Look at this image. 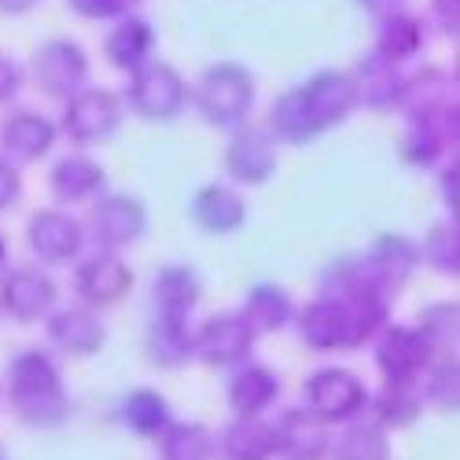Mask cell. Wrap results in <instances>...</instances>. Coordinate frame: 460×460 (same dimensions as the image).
Masks as SVG:
<instances>
[{"mask_svg": "<svg viewBox=\"0 0 460 460\" xmlns=\"http://www.w3.org/2000/svg\"><path fill=\"white\" fill-rule=\"evenodd\" d=\"M8 398L12 412L30 428H59L70 412L63 376L41 350H22L8 361Z\"/></svg>", "mask_w": 460, "mask_h": 460, "instance_id": "6da1fadb", "label": "cell"}, {"mask_svg": "<svg viewBox=\"0 0 460 460\" xmlns=\"http://www.w3.org/2000/svg\"><path fill=\"white\" fill-rule=\"evenodd\" d=\"M196 107L210 126H221V129L243 126L254 107V74L240 63L210 66L196 85Z\"/></svg>", "mask_w": 460, "mask_h": 460, "instance_id": "7a4b0ae2", "label": "cell"}, {"mask_svg": "<svg viewBox=\"0 0 460 460\" xmlns=\"http://www.w3.org/2000/svg\"><path fill=\"white\" fill-rule=\"evenodd\" d=\"M126 103H129V111H137L147 122H170L188 103V85L170 63L147 59L144 66H137L129 74Z\"/></svg>", "mask_w": 460, "mask_h": 460, "instance_id": "3957f363", "label": "cell"}, {"mask_svg": "<svg viewBox=\"0 0 460 460\" xmlns=\"http://www.w3.org/2000/svg\"><path fill=\"white\" fill-rule=\"evenodd\" d=\"M368 398L365 379L350 368H321L305 383V409L324 424H350L368 409Z\"/></svg>", "mask_w": 460, "mask_h": 460, "instance_id": "277c9868", "label": "cell"}, {"mask_svg": "<svg viewBox=\"0 0 460 460\" xmlns=\"http://www.w3.org/2000/svg\"><path fill=\"white\" fill-rule=\"evenodd\" d=\"M122 126V100L107 89H78L66 96L63 107V129L70 140L78 144H96L107 140L114 129Z\"/></svg>", "mask_w": 460, "mask_h": 460, "instance_id": "5b68a950", "label": "cell"}, {"mask_svg": "<svg viewBox=\"0 0 460 460\" xmlns=\"http://www.w3.org/2000/svg\"><path fill=\"white\" fill-rule=\"evenodd\" d=\"M33 78L49 96H74L78 89H85L89 78V56L78 41H66V37H56V41H45L33 52Z\"/></svg>", "mask_w": 460, "mask_h": 460, "instance_id": "8992f818", "label": "cell"}, {"mask_svg": "<svg viewBox=\"0 0 460 460\" xmlns=\"http://www.w3.org/2000/svg\"><path fill=\"white\" fill-rule=\"evenodd\" d=\"M298 96H302V107H305V114H310L317 137L335 129V126H342L350 119V111L358 107L354 82H350V74H342V70L314 74L305 85H298Z\"/></svg>", "mask_w": 460, "mask_h": 460, "instance_id": "52a82bcc", "label": "cell"}, {"mask_svg": "<svg viewBox=\"0 0 460 460\" xmlns=\"http://www.w3.org/2000/svg\"><path fill=\"white\" fill-rule=\"evenodd\" d=\"M435 361L431 342L420 335V328H402V324H387L379 332V347H376V365L383 372V379L391 383H409L428 372V365Z\"/></svg>", "mask_w": 460, "mask_h": 460, "instance_id": "ba28073f", "label": "cell"}, {"mask_svg": "<svg viewBox=\"0 0 460 460\" xmlns=\"http://www.w3.org/2000/svg\"><path fill=\"white\" fill-rule=\"evenodd\" d=\"M74 288H78V295L89 310H107V305H119L129 295L133 270L119 258V251H100L78 265Z\"/></svg>", "mask_w": 460, "mask_h": 460, "instance_id": "9c48e42d", "label": "cell"}, {"mask_svg": "<svg viewBox=\"0 0 460 460\" xmlns=\"http://www.w3.org/2000/svg\"><path fill=\"white\" fill-rule=\"evenodd\" d=\"M277 140L270 129H254V126H236L233 140L225 147V170L233 173L240 184H265L277 173Z\"/></svg>", "mask_w": 460, "mask_h": 460, "instance_id": "30bf717a", "label": "cell"}, {"mask_svg": "<svg viewBox=\"0 0 460 460\" xmlns=\"http://www.w3.org/2000/svg\"><path fill=\"white\" fill-rule=\"evenodd\" d=\"M398 107L409 114V122L449 119V114H456V78L442 66H424L412 78H405Z\"/></svg>", "mask_w": 460, "mask_h": 460, "instance_id": "8fae6325", "label": "cell"}, {"mask_svg": "<svg viewBox=\"0 0 460 460\" xmlns=\"http://www.w3.org/2000/svg\"><path fill=\"white\" fill-rule=\"evenodd\" d=\"M52 302H56V284L37 265H19V270H12L0 280V305H4V314H12L22 324L49 317Z\"/></svg>", "mask_w": 460, "mask_h": 460, "instance_id": "7c38bea8", "label": "cell"}, {"mask_svg": "<svg viewBox=\"0 0 460 460\" xmlns=\"http://www.w3.org/2000/svg\"><path fill=\"white\" fill-rule=\"evenodd\" d=\"M93 236L103 251H122L129 243H137L147 228V210L137 196H103L93 207Z\"/></svg>", "mask_w": 460, "mask_h": 460, "instance_id": "4fadbf2b", "label": "cell"}, {"mask_svg": "<svg viewBox=\"0 0 460 460\" xmlns=\"http://www.w3.org/2000/svg\"><path fill=\"white\" fill-rule=\"evenodd\" d=\"M254 347V332L247 328V321L240 314H221L210 317L199 332H196V358L207 361L210 368H233L243 365L247 354Z\"/></svg>", "mask_w": 460, "mask_h": 460, "instance_id": "5bb4252c", "label": "cell"}, {"mask_svg": "<svg viewBox=\"0 0 460 460\" xmlns=\"http://www.w3.org/2000/svg\"><path fill=\"white\" fill-rule=\"evenodd\" d=\"M26 240H30V251L45 265H66L82 254L85 233H82L78 217H70L63 210H41V214L30 217Z\"/></svg>", "mask_w": 460, "mask_h": 460, "instance_id": "9a60e30c", "label": "cell"}, {"mask_svg": "<svg viewBox=\"0 0 460 460\" xmlns=\"http://www.w3.org/2000/svg\"><path fill=\"white\" fill-rule=\"evenodd\" d=\"M273 442L280 460H324L332 449L328 424L310 409H288L273 424Z\"/></svg>", "mask_w": 460, "mask_h": 460, "instance_id": "2e32d148", "label": "cell"}, {"mask_svg": "<svg viewBox=\"0 0 460 460\" xmlns=\"http://www.w3.org/2000/svg\"><path fill=\"white\" fill-rule=\"evenodd\" d=\"M49 339L56 350L70 358H93L107 342V328L89 305H66L49 317Z\"/></svg>", "mask_w": 460, "mask_h": 460, "instance_id": "e0dca14e", "label": "cell"}, {"mask_svg": "<svg viewBox=\"0 0 460 460\" xmlns=\"http://www.w3.org/2000/svg\"><path fill=\"white\" fill-rule=\"evenodd\" d=\"M350 82H354V96L358 103L372 107V111H391L398 107V96H402V66L391 63L387 56L379 52H368L365 59H358V66L350 70Z\"/></svg>", "mask_w": 460, "mask_h": 460, "instance_id": "ac0fdd59", "label": "cell"}, {"mask_svg": "<svg viewBox=\"0 0 460 460\" xmlns=\"http://www.w3.org/2000/svg\"><path fill=\"white\" fill-rule=\"evenodd\" d=\"M0 144H4L8 159L37 163L56 147V126L37 111H15L12 119H4V126H0Z\"/></svg>", "mask_w": 460, "mask_h": 460, "instance_id": "d6986e66", "label": "cell"}, {"mask_svg": "<svg viewBox=\"0 0 460 460\" xmlns=\"http://www.w3.org/2000/svg\"><path fill=\"white\" fill-rule=\"evenodd\" d=\"M298 335L314 350H350V328H347V314H342L339 298L321 295L317 302L305 305L298 314Z\"/></svg>", "mask_w": 460, "mask_h": 460, "instance_id": "ffe728a7", "label": "cell"}, {"mask_svg": "<svg viewBox=\"0 0 460 460\" xmlns=\"http://www.w3.org/2000/svg\"><path fill=\"white\" fill-rule=\"evenodd\" d=\"M188 210H191V217H196V225L207 228V233H214V236L240 233L243 221H247V203L228 184H203Z\"/></svg>", "mask_w": 460, "mask_h": 460, "instance_id": "44dd1931", "label": "cell"}, {"mask_svg": "<svg viewBox=\"0 0 460 460\" xmlns=\"http://www.w3.org/2000/svg\"><path fill=\"white\" fill-rule=\"evenodd\" d=\"M372 273L379 277V284L394 291L402 288L416 270H420V243H412L402 233H383L368 251H365Z\"/></svg>", "mask_w": 460, "mask_h": 460, "instance_id": "7402d4cb", "label": "cell"}, {"mask_svg": "<svg viewBox=\"0 0 460 460\" xmlns=\"http://www.w3.org/2000/svg\"><path fill=\"white\" fill-rule=\"evenodd\" d=\"M103 52L111 59V66H119V70H137L151 59V52H155V30H151L147 19L140 15H122L119 22H114V30L107 33V41H103Z\"/></svg>", "mask_w": 460, "mask_h": 460, "instance_id": "603a6c76", "label": "cell"}, {"mask_svg": "<svg viewBox=\"0 0 460 460\" xmlns=\"http://www.w3.org/2000/svg\"><path fill=\"white\" fill-rule=\"evenodd\" d=\"M147 361L159 368H184L191 358H196V335L188 332L184 317H155V324L147 328L144 339Z\"/></svg>", "mask_w": 460, "mask_h": 460, "instance_id": "cb8c5ba5", "label": "cell"}, {"mask_svg": "<svg viewBox=\"0 0 460 460\" xmlns=\"http://www.w3.org/2000/svg\"><path fill=\"white\" fill-rule=\"evenodd\" d=\"M280 398V376L265 365H247L228 379V405L236 416H261Z\"/></svg>", "mask_w": 460, "mask_h": 460, "instance_id": "d4e9b609", "label": "cell"}, {"mask_svg": "<svg viewBox=\"0 0 460 460\" xmlns=\"http://www.w3.org/2000/svg\"><path fill=\"white\" fill-rule=\"evenodd\" d=\"M221 456L225 460H273L277 442H273V424H265L261 416H236L233 424L221 431Z\"/></svg>", "mask_w": 460, "mask_h": 460, "instance_id": "484cf974", "label": "cell"}, {"mask_svg": "<svg viewBox=\"0 0 460 460\" xmlns=\"http://www.w3.org/2000/svg\"><path fill=\"white\" fill-rule=\"evenodd\" d=\"M203 295V284L196 277V270L188 265H166V270L151 284V302L163 317H188L196 310V302Z\"/></svg>", "mask_w": 460, "mask_h": 460, "instance_id": "4316f807", "label": "cell"}, {"mask_svg": "<svg viewBox=\"0 0 460 460\" xmlns=\"http://www.w3.org/2000/svg\"><path fill=\"white\" fill-rule=\"evenodd\" d=\"M449 144H456V114H449V119L409 122V129L402 137V159L409 166H431Z\"/></svg>", "mask_w": 460, "mask_h": 460, "instance_id": "83f0119b", "label": "cell"}, {"mask_svg": "<svg viewBox=\"0 0 460 460\" xmlns=\"http://www.w3.org/2000/svg\"><path fill=\"white\" fill-rule=\"evenodd\" d=\"M240 317L247 321V328H251L254 335H258V332H280V328H288L291 317H295V302H291V295H288L284 288H277V284H254V288L247 291V298H243Z\"/></svg>", "mask_w": 460, "mask_h": 460, "instance_id": "f1b7e54d", "label": "cell"}, {"mask_svg": "<svg viewBox=\"0 0 460 460\" xmlns=\"http://www.w3.org/2000/svg\"><path fill=\"white\" fill-rule=\"evenodd\" d=\"M49 184L59 203H85L103 188V166L93 163L89 155H66L56 163Z\"/></svg>", "mask_w": 460, "mask_h": 460, "instance_id": "f546056e", "label": "cell"}, {"mask_svg": "<svg viewBox=\"0 0 460 460\" xmlns=\"http://www.w3.org/2000/svg\"><path fill=\"white\" fill-rule=\"evenodd\" d=\"M372 412H376V424L379 428H409L416 424V416L424 412V394H420V379H409V383H391L383 387L376 398H368Z\"/></svg>", "mask_w": 460, "mask_h": 460, "instance_id": "4dcf8cb0", "label": "cell"}, {"mask_svg": "<svg viewBox=\"0 0 460 460\" xmlns=\"http://www.w3.org/2000/svg\"><path fill=\"white\" fill-rule=\"evenodd\" d=\"M163 460H214L217 442L203 424H170L155 435Z\"/></svg>", "mask_w": 460, "mask_h": 460, "instance_id": "1f68e13d", "label": "cell"}, {"mask_svg": "<svg viewBox=\"0 0 460 460\" xmlns=\"http://www.w3.org/2000/svg\"><path fill=\"white\" fill-rule=\"evenodd\" d=\"M420 49H424V22L398 12V15H387L379 19V37H376V49L379 56H387L391 63H402V59H412Z\"/></svg>", "mask_w": 460, "mask_h": 460, "instance_id": "d6a6232c", "label": "cell"}, {"mask_svg": "<svg viewBox=\"0 0 460 460\" xmlns=\"http://www.w3.org/2000/svg\"><path fill=\"white\" fill-rule=\"evenodd\" d=\"M328 456L332 460H391V442L379 424H350L332 442Z\"/></svg>", "mask_w": 460, "mask_h": 460, "instance_id": "836d02e7", "label": "cell"}, {"mask_svg": "<svg viewBox=\"0 0 460 460\" xmlns=\"http://www.w3.org/2000/svg\"><path fill=\"white\" fill-rule=\"evenodd\" d=\"M122 424L137 435L155 438L166 424H170V402L159 391H129L122 402Z\"/></svg>", "mask_w": 460, "mask_h": 460, "instance_id": "e575fe53", "label": "cell"}, {"mask_svg": "<svg viewBox=\"0 0 460 460\" xmlns=\"http://www.w3.org/2000/svg\"><path fill=\"white\" fill-rule=\"evenodd\" d=\"M270 133H273V140H284V144H305V140L317 137L310 114H305V107H302L298 89H288L273 103V111H270Z\"/></svg>", "mask_w": 460, "mask_h": 460, "instance_id": "d590c367", "label": "cell"}, {"mask_svg": "<svg viewBox=\"0 0 460 460\" xmlns=\"http://www.w3.org/2000/svg\"><path fill=\"white\" fill-rule=\"evenodd\" d=\"M420 261H428L431 270H438L446 277H456V270H460V228H456V217L431 225V233L424 236V243H420Z\"/></svg>", "mask_w": 460, "mask_h": 460, "instance_id": "8d00e7d4", "label": "cell"}, {"mask_svg": "<svg viewBox=\"0 0 460 460\" xmlns=\"http://www.w3.org/2000/svg\"><path fill=\"white\" fill-rule=\"evenodd\" d=\"M420 335L431 342L435 354H456V332H460V310L456 302H435L420 314Z\"/></svg>", "mask_w": 460, "mask_h": 460, "instance_id": "74e56055", "label": "cell"}, {"mask_svg": "<svg viewBox=\"0 0 460 460\" xmlns=\"http://www.w3.org/2000/svg\"><path fill=\"white\" fill-rule=\"evenodd\" d=\"M420 394L424 402L446 409V412H456L460 405V368H456V358H446V361H431L428 372L420 376Z\"/></svg>", "mask_w": 460, "mask_h": 460, "instance_id": "f35d334b", "label": "cell"}, {"mask_svg": "<svg viewBox=\"0 0 460 460\" xmlns=\"http://www.w3.org/2000/svg\"><path fill=\"white\" fill-rule=\"evenodd\" d=\"M137 0H70V8L85 19H122Z\"/></svg>", "mask_w": 460, "mask_h": 460, "instance_id": "ab89813d", "label": "cell"}, {"mask_svg": "<svg viewBox=\"0 0 460 460\" xmlns=\"http://www.w3.org/2000/svg\"><path fill=\"white\" fill-rule=\"evenodd\" d=\"M19 196H22V177H19V170L12 166V159L0 155V210H8Z\"/></svg>", "mask_w": 460, "mask_h": 460, "instance_id": "60d3db41", "label": "cell"}, {"mask_svg": "<svg viewBox=\"0 0 460 460\" xmlns=\"http://www.w3.org/2000/svg\"><path fill=\"white\" fill-rule=\"evenodd\" d=\"M19 82H22L19 66H15L8 56H0V103H8V100L19 93Z\"/></svg>", "mask_w": 460, "mask_h": 460, "instance_id": "b9f144b4", "label": "cell"}, {"mask_svg": "<svg viewBox=\"0 0 460 460\" xmlns=\"http://www.w3.org/2000/svg\"><path fill=\"white\" fill-rule=\"evenodd\" d=\"M431 19L442 33H456V0H431Z\"/></svg>", "mask_w": 460, "mask_h": 460, "instance_id": "7bdbcfd3", "label": "cell"}, {"mask_svg": "<svg viewBox=\"0 0 460 460\" xmlns=\"http://www.w3.org/2000/svg\"><path fill=\"white\" fill-rule=\"evenodd\" d=\"M460 170H456V163L449 166V170H442V177H438V191H442V199H446V207L453 210V217H456V207H460Z\"/></svg>", "mask_w": 460, "mask_h": 460, "instance_id": "ee69618b", "label": "cell"}, {"mask_svg": "<svg viewBox=\"0 0 460 460\" xmlns=\"http://www.w3.org/2000/svg\"><path fill=\"white\" fill-rule=\"evenodd\" d=\"M358 4H361L372 19H387V15L405 12V0H358Z\"/></svg>", "mask_w": 460, "mask_h": 460, "instance_id": "f6af8a7d", "label": "cell"}, {"mask_svg": "<svg viewBox=\"0 0 460 460\" xmlns=\"http://www.w3.org/2000/svg\"><path fill=\"white\" fill-rule=\"evenodd\" d=\"M33 4H37V0H0V12H4V15H26Z\"/></svg>", "mask_w": 460, "mask_h": 460, "instance_id": "bcb514c9", "label": "cell"}, {"mask_svg": "<svg viewBox=\"0 0 460 460\" xmlns=\"http://www.w3.org/2000/svg\"><path fill=\"white\" fill-rule=\"evenodd\" d=\"M8 265V243H4V236H0V270Z\"/></svg>", "mask_w": 460, "mask_h": 460, "instance_id": "7dc6e473", "label": "cell"}, {"mask_svg": "<svg viewBox=\"0 0 460 460\" xmlns=\"http://www.w3.org/2000/svg\"><path fill=\"white\" fill-rule=\"evenodd\" d=\"M0 460H4V446H0Z\"/></svg>", "mask_w": 460, "mask_h": 460, "instance_id": "c3c4849f", "label": "cell"}]
</instances>
